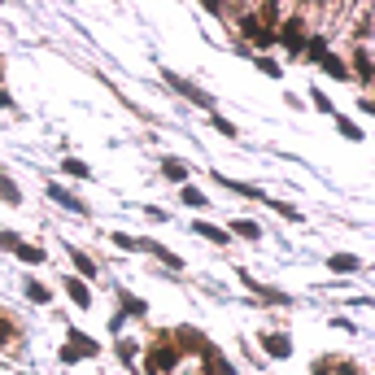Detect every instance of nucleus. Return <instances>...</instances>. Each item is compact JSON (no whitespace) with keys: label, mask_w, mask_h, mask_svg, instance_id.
I'll return each instance as SVG.
<instances>
[{"label":"nucleus","mask_w":375,"mask_h":375,"mask_svg":"<svg viewBox=\"0 0 375 375\" xmlns=\"http://www.w3.org/2000/svg\"><path fill=\"white\" fill-rule=\"evenodd\" d=\"M305 40H310L305 13H284V18H280V31H275V44H280V48H284L288 57H301Z\"/></svg>","instance_id":"obj_1"},{"label":"nucleus","mask_w":375,"mask_h":375,"mask_svg":"<svg viewBox=\"0 0 375 375\" xmlns=\"http://www.w3.org/2000/svg\"><path fill=\"white\" fill-rule=\"evenodd\" d=\"M161 83H166L175 96H184L188 105H197V109H209L214 113L218 109V101H214V92H205V88H197L192 79H184V74H175V70H161Z\"/></svg>","instance_id":"obj_2"},{"label":"nucleus","mask_w":375,"mask_h":375,"mask_svg":"<svg viewBox=\"0 0 375 375\" xmlns=\"http://www.w3.org/2000/svg\"><path fill=\"white\" fill-rule=\"evenodd\" d=\"M236 275H240V284L253 292V301L275 305V310H288V305H297V297H292V292H280V288H271V284H257L249 271H236Z\"/></svg>","instance_id":"obj_3"},{"label":"nucleus","mask_w":375,"mask_h":375,"mask_svg":"<svg viewBox=\"0 0 375 375\" xmlns=\"http://www.w3.org/2000/svg\"><path fill=\"white\" fill-rule=\"evenodd\" d=\"M349 74L362 79V92H371L375 83V70H371V40H353L349 48Z\"/></svg>","instance_id":"obj_4"},{"label":"nucleus","mask_w":375,"mask_h":375,"mask_svg":"<svg viewBox=\"0 0 375 375\" xmlns=\"http://www.w3.org/2000/svg\"><path fill=\"white\" fill-rule=\"evenodd\" d=\"M44 197H48V201H57L61 209H70V214H83V218L92 214V205H88L83 197H74L70 188H61V184H48V188H44Z\"/></svg>","instance_id":"obj_5"},{"label":"nucleus","mask_w":375,"mask_h":375,"mask_svg":"<svg viewBox=\"0 0 375 375\" xmlns=\"http://www.w3.org/2000/svg\"><path fill=\"white\" fill-rule=\"evenodd\" d=\"M257 345L266 349L271 362H288V358H292V336H284V332H262V336H257Z\"/></svg>","instance_id":"obj_6"},{"label":"nucleus","mask_w":375,"mask_h":375,"mask_svg":"<svg viewBox=\"0 0 375 375\" xmlns=\"http://www.w3.org/2000/svg\"><path fill=\"white\" fill-rule=\"evenodd\" d=\"M214 184L227 188V192H236V197H244V201H266V188H257V184H240V179H227L223 170H214Z\"/></svg>","instance_id":"obj_7"},{"label":"nucleus","mask_w":375,"mask_h":375,"mask_svg":"<svg viewBox=\"0 0 375 375\" xmlns=\"http://www.w3.org/2000/svg\"><path fill=\"white\" fill-rule=\"evenodd\" d=\"M113 301H118L122 319H144V314H149V301H140L136 292H127V288H113Z\"/></svg>","instance_id":"obj_8"},{"label":"nucleus","mask_w":375,"mask_h":375,"mask_svg":"<svg viewBox=\"0 0 375 375\" xmlns=\"http://www.w3.org/2000/svg\"><path fill=\"white\" fill-rule=\"evenodd\" d=\"M61 292L79 305V310H92V288H88V280H79V275H66L61 280Z\"/></svg>","instance_id":"obj_9"},{"label":"nucleus","mask_w":375,"mask_h":375,"mask_svg":"<svg viewBox=\"0 0 375 375\" xmlns=\"http://www.w3.org/2000/svg\"><path fill=\"white\" fill-rule=\"evenodd\" d=\"M144 253L157 257V262L166 266V271H184V257H179L175 249H166V244H157V240H144Z\"/></svg>","instance_id":"obj_10"},{"label":"nucleus","mask_w":375,"mask_h":375,"mask_svg":"<svg viewBox=\"0 0 375 375\" xmlns=\"http://www.w3.org/2000/svg\"><path fill=\"white\" fill-rule=\"evenodd\" d=\"M66 253H70V262H74V275H79V280H88V284H92L96 275H101V266L92 262V253H83V249H74V244H70Z\"/></svg>","instance_id":"obj_11"},{"label":"nucleus","mask_w":375,"mask_h":375,"mask_svg":"<svg viewBox=\"0 0 375 375\" xmlns=\"http://www.w3.org/2000/svg\"><path fill=\"white\" fill-rule=\"evenodd\" d=\"M66 345H70L79 358H96V353H101V345H96L92 336H83L79 328H66Z\"/></svg>","instance_id":"obj_12"},{"label":"nucleus","mask_w":375,"mask_h":375,"mask_svg":"<svg viewBox=\"0 0 375 375\" xmlns=\"http://www.w3.org/2000/svg\"><path fill=\"white\" fill-rule=\"evenodd\" d=\"M13 257H18V262H26V266H44V262H48V249L18 240V244H13Z\"/></svg>","instance_id":"obj_13"},{"label":"nucleus","mask_w":375,"mask_h":375,"mask_svg":"<svg viewBox=\"0 0 375 375\" xmlns=\"http://www.w3.org/2000/svg\"><path fill=\"white\" fill-rule=\"evenodd\" d=\"M161 179H166V184H188L192 166H188V161H179V157H166V161H161Z\"/></svg>","instance_id":"obj_14"},{"label":"nucleus","mask_w":375,"mask_h":375,"mask_svg":"<svg viewBox=\"0 0 375 375\" xmlns=\"http://www.w3.org/2000/svg\"><path fill=\"white\" fill-rule=\"evenodd\" d=\"M192 232H197L201 240H209V244H218V249L232 244V232H227V227H214V223H192Z\"/></svg>","instance_id":"obj_15"},{"label":"nucleus","mask_w":375,"mask_h":375,"mask_svg":"<svg viewBox=\"0 0 375 375\" xmlns=\"http://www.w3.org/2000/svg\"><path fill=\"white\" fill-rule=\"evenodd\" d=\"M328 271L353 275V271H362V257H358V253H332V257H328Z\"/></svg>","instance_id":"obj_16"},{"label":"nucleus","mask_w":375,"mask_h":375,"mask_svg":"<svg viewBox=\"0 0 375 375\" xmlns=\"http://www.w3.org/2000/svg\"><path fill=\"white\" fill-rule=\"evenodd\" d=\"M232 236L240 240H262V223H253V218H232V227H227Z\"/></svg>","instance_id":"obj_17"},{"label":"nucleus","mask_w":375,"mask_h":375,"mask_svg":"<svg viewBox=\"0 0 375 375\" xmlns=\"http://www.w3.org/2000/svg\"><path fill=\"white\" fill-rule=\"evenodd\" d=\"M179 201L192 205V209H209V197H205L201 188H192V184H179Z\"/></svg>","instance_id":"obj_18"},{"label":"nucleus","mask_w":375,"mask_h":375,"mask_svg":"<svg viewBox=\"0 0 375 375\" xmlns=\"http://www.w3.org/2000/svg\"><path fill=\"white\" fill-rule=\"evenodd\" d=\"M22 292H26V301H31V305H48V301H53L48 284H40V280H26V284H22Z\"/></svg>","instance_id":"obj_19"},{"label":"nucleus","mask_w":375,"mask_h":375,"mask_svg":"<svg viewBox=\"0 0 375 375\" xmlns=\"http://www.w3.org/2000/svg\"><path fill=\"white\" fill-rule=\"evenodd\" d=\"M266 201H271V209H275L280 218H288V223H305V214H301V209L292 205V201H280V197H266Z\"/></svg>","instance_id":"obj_20"},{"label":"nucleus","mask_w":375,"mask_h":375,"mask_svg":"<svg viewBox=\"0 0 375 375\" xmlns=\"http://www.w3.org/2000/svg\"><path fill=\"white\" fill-rule=\"evenodd\" d=\"M332 118H336V131L345 136V140H353V144H362V140H367V131H362V127H358V122H349V118H340V113H332Z\"/></svg>","instance_id":"obj_21"},{"label":"nucleus","mask_w":375,"mask_h":375,"mask_svg":"<svg viewBox=\"0 0 375 375\" xmlns=\"http://www.w3.org/2000/svg\"><path fill=\"white\" fill-rule=\"evenodd\" d=\"M319 66H323V70H328V74H336V79H349V66H345V61H340V57L332 53V48H328V53H323V57H319Z\"/></svg>","instance_id":"obj_22"},{"label":"nucleus","mask_w":375,"mask_h":375,"mask_svg":"<svg viewBox=\"0 0 375 375\" xmlns=\"http://www.w3.org/2000/svg\"><path fill=\"white\" fill-rule=\"evenodd\" d=\"M249 61H253V66L262 70V74H271V79H280V74H284V66H280V61H275V57H262V53H249Z\"/></svg>","instance_id":"obj_23"},{"label":"nucleus","mask_w":375,"mask_h":375,"mask_svg":"<svg viewBox=\"0 0 375 375\" xmlns=\"http://www.w3.org/2000/svg\"><path fill=\"white\" fill-rule=\"evenodd\" d=\"M0 201L5 205H22V192H18V184H13L9 175H0Z\"/></svg>","instance_id":"obj_24"},{"label":"nucleus","mask_w":375,"mask_h":375,"mask_svg":"<svg viewBox=\"0 0 375 375\" xmlns=\"http://www.w3.org/2000/svg\"><path fill=\"white\" fill-rule=\"evenodd\" d=\"M61 170H66L70 179H92V166H88V161H79V157H61Z\"/></svg>","instance_id":"obj_25"},{"label":"nucleus","mask_w":375,"mask_h":375,"mask_svg":"<svg viewBox=\"0 0 375 375\" xmlns=\"http://www.w3.org/2000/svg\"><path fill=\"white\" fill-rule=\"evenodd\" d=\"M109 240H113V244H118V249H127V253H144V240H140V236H127V232H113Z\"/></svg>","instance_id":"obj_26"},{"label":"nucleus","mask_w":375,"mask_h":375,"mask_svg":"<svg viewBox=\"0 0 375 375\" xmlns=\"http://www.w3.org/2000/svg\"><path fill=\"white\" fill-rule=\"evenodd\" d=\"M209 127H214V131H218V136H227V140H236V136H240V131H236V122H227V118H223V113H218V109H214V113H209Z\"/></svg>","instance_id":"obj_27"},{"label":"nucleus","mask_w":375,"mask_h":375,"mask_svg":"<svg viewBox=\"0 0 375 375\" xmlns=\"http://www.w3.org/2000/svg\"><path fill=\"white\" fill-rule=\"evenodd\" d=\"M310 105H314L319 113H328V118H332V113H336V105L328 101V92H323V88H310Z\"/></svg>","instance_id":"obj_28"},{"label":"nucleus","mask_w":375,"mask_h":375,"mask_svg":"<svg viewBox=\"0 0 375 375\" xmlns=\"http://www.w3.org/2000/svg\"><path fill=\"white\" fill-rule=\"evenodd\" d=\"M144 218H149V223H170V214L161 205H144Z\"/></svg>","instance_id":"obj_29"},{"label":"nucleus","mask_w":375,"mask_h":375,"mask_svg":"<svg viewBox=\"0 0 375 375\" xmlns=\"http://www.w3.org/2000/svg\"><path fill=\"white\" fill-rule=\"evenodd\" d=\"M136 353H140V345H136V340H118V358H122V362H131Z\"/></svg>","instance_id":"obj_30"},{"label":"nucleus","mask_w":375,"mask_h":375,"mask_svg":"<svg viewBox=\"0 0 375 375\" xmlns=\"http://www.w3.org/2000/svg\"><path fill=\"white\" fill-rule=\"evenodd\" d=\"M22 236L18 232H0V249H5V253H13V244H18Z\"/></svg>","instance_id":"obj_31"},{"label":"nucleus","mask_w":375,"mask_h":375,"mask_svg":"<svg viewBox=\"0 0 375 375\" xmlns=\"http://www.w3.org/2000/svg\"><path fill=\"white\" fill-rule=\"evenodd\" d=\"M9 340H13V323H9V319H0V349H5Z\"/></svg>","instance_id":"obj_32"},{"label":"nucleus","mask_w":375,"mask_h":375,"mask_svg":"<svg viewBox=\"0 0 375 375\" xmlns=\"http://www.w3.org/2000/svg\"><path fill=\"white\" fill-rule=\"evenodd\" d=\"M358 109H362V113H367V118H371V113H375V101H371V92H362V96H358Z\"/></svg>","instance_id":"obj_33"},{"label":"nucleus","mask_w":375,"mask_h":375,"mask_svg":"<svg viewBox=\"0 0 375 375\" xmlns=\"http://www.w3.org/2000/svg\"><path fill=\"white\" fill-rule=\"evenodd\" d=\"M201 5H205L209 13H218V18H223V0H201Z\"/></svg>","instance_id":"obj_34"},{"label":"nucleus","mask_w":375,"mask_h":375,"mask_svg":"<svg viewBox=\"0 0 375 375\" xmlns=\"http://www.w3.org/2000/svg\"><path fill=\"white\" fill-rule=\"evenodd\" d=\"M9 105H13V96H9L5 88H0V109H9Z\"/></svg>","instance_id":"obj_35"},{"label":"nucleus","mask_w":375,"mask_h":375,"mask_svg":"<svg viewBox=\"0 0 375 375\" xmlns=\"http://www.w3.org/2000/svg\"><path fill=\"white\" fill-rule=\"evenodd\" d=\"M0 74H5V61H0Z\"/></svg>","instance_id":"obj_36"},{"label":"nucleus","mask_w":375,"mask_h":375,"mask_svg":"<svg viewBox=\"0 0 375 375\" xmlns=\"http://www.w3.org/2000/svg\"><path fill=\"white\" fill-rule=\"evenodd\" d=\"M0 5H5V0H0Z\"/></svg>","instance_id":"obj_37"}]
</instances>
